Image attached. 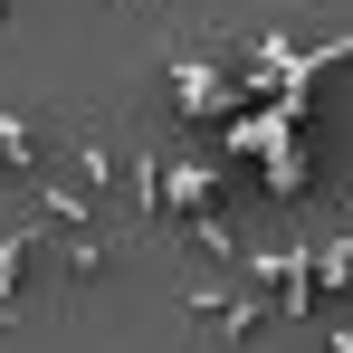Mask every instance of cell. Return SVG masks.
Returning a JSON list of instances; mask_svg holds the SVG:
<instances>
[{
	"label": "cell",
	"mask_w": 353,
	"mask_h": 353,
	"mask_svg": "<svg viewBox=\"0 0 353 353\" xmlns=\"http://www.w3.org/2000/svg\"><path fill=\"white\" fill-rule=\"evenodd\" d=\"M0 19H10V0H0Z\"/></svg>",
	"instance_id": "7a4b0ae2"
},
{
	"label": "cell",
	"mask_w": 353,
	"mask_h": 353,
	"mask_svg": "<svg viewBox=\"0 0 353 353\" xmlns=\"http://www.w3.org/2000/svg\"><path fill=\"white\" fill-rule=\"evenodd\" d=\"M58 143H67V163H77V191H86V201H105V191L124 181L115 134H105V115H96V105H86V115H67V124H58Z\"/></svg>",
	"instance_id": "6da1fadb"
}]
</instances>
